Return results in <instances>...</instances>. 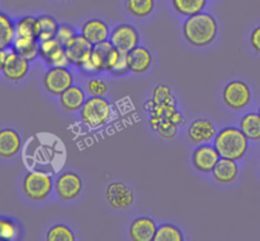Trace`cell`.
I'll return each instance as SVG.
<instances>
[{
  "label": "cell",
  "instance_id": "obj_14",
  "mask_svg": "<svg viewBox=\"0 0 260 241\" xmlns=\"http://www.w3.org/2000/svg\"><path fill=\"white\" fill-rule=\"evenodd\" d=\"M188 136L196 144H203L208 142L216 137V129L212 122L207 119H198L190 124L188 129Z\"/></svg>",
  "mask_w": 260,
  "mask_h": 241
},
{
  "label": "cell",
  "instance_id": "obj_27",
  "mask_svg": "<svg viewBox=\"0 0 260 241\" xmlns=\"http://www.w3.org/2000/svg\"><path fill=\"white\" fill-rule=\"evenodd\" d=\"M154 241H183V233L174 225H162L156 230Z\"/></svg>",
  "mask_w": 260,
  "mask_h": 241
},
{
  "label": "cell",
  "instance_id": "obj_2",
  "mask_svg": "<svg viewBox=\"0 0 260 241\" xmlns=\"http://www.w3.org/2000/svg\"><path fill=\"white\" fill-rule=\"evenodd\" d=\"M215 147L221 157L239 160L248 151V137L241 129L228 127L216 134Z\"/></svg>",
  "mask_w": 260,
  "mask_h": 241
},
{
  "label": "cell",
  "instance_id": "obj_3",
  "mask_svg": "<svg viewBox=\"0 0 260 241\" xmlns=\"http://www.w3.org/2000/svg\"><path fill=\"white\" fill-rule=\"evenodd\" d=\"M111 104L103 96H91L81 107V119L90 127H99L111 117Z\"/></svg>",
  "mask_w": 260,
  "mask_h": 241
},
{
  "label": "cell",
  "instance_id": "obj_29",
  "mask_svg": "<svg viewBox=\"0 0 260 241\" xmlns=\"http://www.w3.org/2000/svg\"><path fill=\"white\" fill-rule=\"evenodd\" d=\"M74 238L73 231L63 225L53 226L47 233L48 241H74Z\"/></svg>",
  "mask_w": 260,
  "mask_h": 241
},
{
  "label": "cell",
  "instance_id": "obj_35",
  "mask_svg": "<svg viewBox=\"0 0 260 241\" xmlns=\"http://www.w3.org/2000/svg\"><path fill=\"white\" fill-rule=\"evenodd\" d=\"M127 71H129L128 52L121 51V52H119L118 61H117L116 65L113 66V68L111 70V73L114 74V75H123V74H126Z\"/></svg>",
  "mask_w": 260,
  "mask_h": 241
},
{
  "label": "cell",
  "instance_id": "obj_34",
  "mask_svg": "<svg viewBox=\"0 0 260 241\" xmlns=\"http://www.w3.org/2000/svg\"><path fill=\"white\" fill-rule=\"evenodd\" d=\"M88 90L91 96H103L108 91V86L102 79H91L88 83Z\"/></svg>",
  "mask_w": 260,
  "mask_h": 241
},
{
  "label": "cell",
  "instance_id": "obj_4",
  "mask_svg": "<svg viewBox=\"0 0 260 241\" xmlns=\"http://www.w3.org/2000/svg\"><path fill=\"white\" fill-rule=\"evenodd\" d=\"M23 190L30 199L40 200L47 197L52 190V179L47 173H28L23 182Z\"/></svg>",
  "mask_w": 260,
  "mask_h": 241
},
{
  "label": "cell",
  "instance_id": "obj_40",
  "mask_svg": "<svg viewBox=\"0 0 260 241\" xmlns=\"http://www.w3.org/2000/svg\"><path fill=\"white\" fill-rule=\"evenodd\" d=\"M8 53L9 52H7L5 50H0V70H3V67H4V63L8 57Z\"/></svg>",
  "mask_w": 260,
  "mask_h": 241
},
{
  "label": "cell",
  "instance_id": "obj_38",
  "mask_svg": "<svg viewBox=\"0 0 260 241\" xmlns=\"http://www.w3.org/2000/svg\"><path fill=\"white\" fill-rule=\"evenodd\" d=\"M157 132H159L160 136L164 137V139H173V137L177 134V126H175V124H169V126L160 128Z\"/></svg>",
  "mask_w": 260,
  "mask_h": 241
},
{
  "label": "cell",
  "instance_id": "obj_28",
  "mask_svg": "<svg viewBox=\"0 0 260 241\" xmlns=\"http://www.w3.org/2000/svg\"><path fill=\"white\" fill-rule=\"evenodd\" d=\"M127 9L135 17H146L154 9V0H127Z\"/></svg>",
  "mask_w": 260,
  "mask_h": 241
},
{
  "label": "cell",
  "instance_id": "obj_31",
  "mask_svg": "<svg viewBox=\"0 0 260 241\" xmlns=\"http://www.w3.org/2000/svg\"><path fill=\"white\" fill-rule=\"evenodd\" d=\"M63 45L57 40L56 37L50 38V40L41 41L40 43V55L42 56L43 58H50L53 53L57 52L60 48H62Z\"/></svg>",
  "mask_w": 260,
  "mask_h": 241
},
{
  "label": "cell",
  "instance_id": "obj_22",
  "mask_svg": "<svg viewBox=\"0 0 260 241\" xmlns=\"http://www.w3.org/2000/svg\"><path fill=\"white\" fill-rule=\"evenodd\" d=\"M58 29L57 20L50 15H42L37 18V38L40 41L50 40L56 37Z\"/></svg>",
  "mask_w": 260,
  "mask_h": 241
},
{
  "label": "cell",
  "instance_id": "obj_8",
  "mask_svg": "<svg viewBox=\"0 0 260 241\" xmlns=\"http://www.w3.org/2000/svg\"><path fill=\"white\" fill-rule=\"evenodd\" d=\"M107 202L117 210H124L134 202V193L123 183H113L107 188Z\"/></svg>",
  "mask_w": 260,
  "mask_h": 241
},
{
  "label": "cell",
  "instance_id": "obj_11",
  "mask_svg": "<svg viewBox=\"0 0 260 241\" xmlns=\"http://www.w3.org/2000/svg\"><path fill=\"white\" fill-rule=\"evenodd\" d=\"M83 188V183L79 175L74 174V173H65L61 175L56 183V190L60 198L66 200L74 199L79 193L81 192Z\"/></svg>",
  "mask_w": 260,
  "mask_h": 241
},
{
  "label": "cell",
  "instance_id": "obj_23",
  "mask_svg": "<svg viewBox=\"0 0 260 241\" xmlns=\"http://www.w3.org/2000/svg\"><path fill=\"white\" fill-rule=\"evenodd\" d=\"M15 36V25L8 15L0 13V50H7L13 43Z\"/></svg>",
  "mask_w": 260,
  "mask_h": 241
},
{
  "label": "cell",
  "instance_id": "obj_32",
  "mask_svg": "<svg viewBox=\"0 0 260 241\" xmlns=\"http://www.w3.org/2000/svg\"><path fill=\"white\" fill-rule=\"evenodd\" d=\"M152 103L154 104H160V103H175L174 98L172 95V91L168 88L167 85H159L156 86V89L154 90V96H152Z\"/></svg>",
  "mask_w": 260,
  "mask_h": 241
},
{
  "label": "cell",
  "instance_id": "obj_41",
  "mask_svg": "<svg viewBox=\"0 0 260 241\" xmlns=\"http://www.w3.org/2000/svg\"><path fill=\"white\" fill-rule=\"evenodd\" d=\"M259 114H260V111H259Z\"/></svg>",
  "mask_w": 260,
  "mask_h": 241
},
{
  "label": "cell",
  "instance_id": "obj_39",
  "mask_svg": "<svg viewBox=\"0 0 260 241\" xmlns=\"http://www.w3.org/2000/svg\"><path fill=\"white\" fill-rule=\"evenodd\" d=\"M251 45L258 52H260V27L254 29L253 35H251Z\"/></svg>",
  "mask_w": 260,
  "mask_h": 241
},
{
  "label": "cell",
  "instance_id": "obj_24",
  "mask_svg": "<svg viewBox=\"0 0 260 241\" xmlns=\"http://www.w3.org/2000/svg\"><path fill=\"white\" fill-rule=\"evenodd\" d=\"M173 7L179 14L190 15L198 14L206 7V0H172Z\"/></svg>",
  "mask_w": 260,
  "mask_h": 241
},
{
  "label": "cell",
  "instance_id": "obj_5",
  "mask_svg": "<svg viewBox=\"0 0 260 241\" xmlns=\"http://www.w3.org/2000/svg\"><path fill=\"white\" fill-rule=\"evenodd\" d=\"M73 85V75L66 67H52L45 76V86L50 94L61 95Z\"/></svg>",
  "mask_w": 260,
  "mask_h": 241
},
{
  "label": "cell",
  "instance_id": "obj_7",
  "mask_svg": "<svg viewBox=\"0 0 260 241\" xmlns=\"http://www.w3.org/2000/svg\"><path fill=\"white\" fill-rule=\"evenodd\" d=\"M111 42L117 50L131 52L139 45V35L131 25L121 24L112 32Z\"/></svg>",
  "mask_w": 260,
  "mask_h": 241
},
{
  "label": "cell",
  "instance_id": "obj_6",
  "mask_svg": "<svg viewBox=\"0 0 260 241\" xmlns=\"http://www.w3.org/2000/svg\"><path fill=\"white\" fill-rule=\"evenodd\" d=\"M223 100L230 108L241 109L250 100V90L243 81H231L223 89Z\"/></svg>",
  "mask_w": 260,
  "mask_h": 241
},
{
  "label": "cell",
  "instance_id": "obj_16",
  "mask_svg": "<svg viewBox=\"0 0 260 241\" xmlns=\"http://www.w3.org/2000/svg\"><path fill=\"white\" fill-rule=\"evenodd\" d=\"M152 57L151 52L145 47H139L128 52V63H129V71L135 74H142L145 71L149 70L151 66Z\"/></svg>",
  "mask_w": 260,
  "mask_h": 241
},
{
  "label": "cell",
  "instance_id": "obj_26",
  "mask_svg": "<svg viewBox=\"0 0 260 241\" xmlns=\"http://www.w3.org/2000/svg\"><path fill=\"white\" fill-rule=\"evenodd\" d=\"M15 36L17 37L37 38V18L25 17L18 20L17 24H15Z\"/></svg>",
  "mask_w": 260,
  "mask_h": 241
},
{
  "label": "cell",
  "instance_id": "obj_36",
  "mask_svg": "<svg viewBox=\"0 0 260 241\" xmlns=\"http://www.w3.org/2000/svg\"><path fill=\"white\" fill-rule=\"evenodd\" d=\"M75 30L68 24H62V25H58V29L57 33H56V38L62 43L63 46L69 42V41L73 40L75 37Z\"/></svg>",
  "mask_w": 260,
  "mask_h": 241
},
{
  "label": "cell",
  "instance_id": "obj_13",
  "mask_svg": "<svg viewBox=\"0 0 260 241\" xmlns=\"http://www.w3.org/2000/svg\"><path fill=\"white\" fill-rule=\"evenodd\" d=\"M156 225L149 217H140L134 221L129 228V236L134 241H151L156 233Z\"/></svg>",
  "mask_w": 260,
  "mask_h": 241
},
{
  "label": "cell",
  "instance_id": "obj_9",
  "mask_svg": "<svg viewBox=\"0 0 260 241\" xmlns=\"http://www.w3.org/2000/svg\"><path fill=\"white\" fill-rule=\"evenodd\" d=\"M29 61L25 60L24 57L19 55L18 52H15L14 50L10 51L8 53V57L5 60L4 67H3V73L4 76L9 80L17 81L20 79L24 78L28 73V68H29Z\"/></svg>",
  "mask_w": 260,
  "mask_h": 241
},
{
  "label": "cell",
  "instance_id": "obj_25",
  "mask_svg": "<svg viewBox=\"0 0 260 241\" xmlns=\"http://www.w3.org/2000/svg\"><path fill=\"white\" fill-rule=\"evenodd\" d=\"M240 127L248 139L260 140V114L248 113L241 119Z\"/></svg>",
  "mask_w": 260,
  "mask_h": 241
},
{
  "label": "cell",
  "instance_id": "obj_10",
  "mask_svg": "<svg viewBox=\"0 0 260 241\" xmlns=\"http://www.w3.org/2000/svg\"><path fill=\"white\" fill-rule=\"evenodd\" d=\"M220 154L216 150L215 146H210V145H202L198 147L193 154V165L196 169L200 170L202 173H210L212 171L213 167L220 160Z\"/></svg>",
  "mask_w": 260,
  "mask_h": 241
},
{
  "label": "cell",
  "instance_id": "obj_18",
  "mask_svg": "<svg viewBox=\"0 0 260 241\" xmlns=\"http://www.w3.org/2000/svg\"><path fill=\"white\" fill-rule=\"evenodd\" d=\"M212 173L217 182L226 184V183H231L236 178V175H238V165L235 164V160L222 157V159L218 160L216 166L213 167Z\"/></svg>",
  "mask_w": 260,
  "mask_h": 241
},
{
  "label": "cell",
  "instance_id": "obj_37",
  "mask_svg": "<svg viewBox=\"0 0 260 241\" xmlns=\"http://www.w3.org/2000/svg\"><path fill=\"white\" fill-rule=\"evenodd\" d=\"M119 52H121V51L117 50L116 47H113L111 51H109L108 55H107L106 57V62H104V70L111 71L112 68H113V66L116 65L117 61H118Z\"/></svg>",
  "mask_w": 260,
  "mask_h": 241
},
{
  "label": "cell",
  "instance_id": "obj_30",
  "mask_svg": "<svg viewBox=\"0 0 260 241\" xmlns=\"http://www.w3.org/2000/svg\"><path fill=\"white\" fill-rule=\"evenodd\" d=\"M19 235V228L13 221L0 217V240H15Z\"/></svg>",
  "mask_w": 260,
  "mask_h": 241
},
{
  "label": "cell",
  "instance_id": "obj_12",
  "mask_svg": "<svg viewBox=\"0 0 260 241\" xmlns=\"http://www.w3.org/2000/svg\"><path fill=\"white\" fill-rule=\"evenodd\" d=\"M65 52L68 55L69 61L73 65H79L80 61L85 57L88 53L93 51L94 45L89 42L83 35L75 36L71 41H69L65 46Z\"/></svg>",
  "mask_w": 260,
  "mask_h": 241
},
{
  "label": "cell",
  "instance_id": "obj_1",
  "mask_svg": "<svg viewBox=\"0 0 260 241\" xmlns=\"http://www.w3.org/2000/svg\"><path fill=\"white\" fill-rule=\"evenodd\" d=\"M183 32L188 42L193 46H207L217 35V23L212 15L201 12L190 15L185 20Z\"/></svg>",
  "mask_w": 260,
  "mask_h": 241
},
{
  "label": "cell",
  "instance_id": "obj_15",
  "mask_svg": "<svg viewBox=\"0 0 260 241\" xmlns=\"http://www.w3.org/2000/svg\"><path fill=\"white\" fill-rule=\"evenodd\" d=\"M81 35L86 38L94 46L98 43L107 41L109 36V28L103 20L99 19H90L83 25Z\"/></svg>",
  "mask_w": 260,
  "mask_h": 241
},
{
  "label": "cell",
  "instance_id": "obj_17",
  "mask_svg": "<svg viewBox=\"0 0 260 241\" xmlns=\"http://www.w3.org/2000/svg\"><path fill=\"white\" fill-rule=\"evenodd\" d=\"M20 149V137L13 129L0 131V156H14Z\"/></svg>",
  "mask_w": 260,
  "mask_h": 241
},
{
  "label": "cell",
  "instance_id": "obj_20",
  "mask_svg": "<svg viewBox=\"0 0 260 241\" xmlns=\"http://www.w3.org/2000/svg\"><path fill=\"white\" fill-rule=\"evenodd\" d=\"M61 104H62L63 108L69 112L78 111L83 107V104L85 103V94L78 86H73L66 89L62 94L60 95Z\"/></svg>",
  "mask_w": 260,
  "mask_h": 241
},
{
  "label": "cell",
  "instance_id": "obj_19",
  "mask_svg": "<svg viewBox=\"0 0 260 241\" xmlns=\"http://www.w3.org/2000/svg\"><path fill=\"white\" fill-rule=\"evenodd\" d=\"M36 37H17L14 40L13 50L19 53L25 60L32 61L40 55V45Z\"/></svg>",
  "mask_w": 260,
  "mask_h": 241
},
{
  "label": "cell",
  "instance_id": "obj_33",
  "mask_svg": "<svg viewBox=\"0 0 260 241\" xmlns=\"http://www.w3.org/2000/svg\"><path fill=\"white\" fill-rule=\"evenodd\" d=\"M48 65L53 66V67H66L70 63L68 55L65 52V47L60 48L56 53H53L50 58H47Z\"/></svg>",
  "mask_w": 260,
  "mask_h": 241
},
{
  "label": "cell",
  "instance_id": "obj_21",
  "mask_svg": "<svg viewBox=\"0 0 260 241\" xmlns=\"http://www.w3.org/2000/svg\"><path fill=\"white\" fill-rule=\"evenodd\" d=\"M78 66L84 75H96L99 71L104 70V60L93 48V51L88 53Z\"/></svg>",
  "mask_w": 260,
  "mask_h": 241
}]
</instances>
